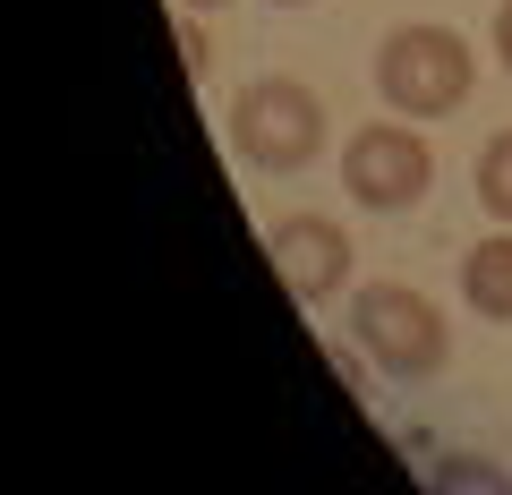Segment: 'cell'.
<instances>
[{
	"mask_svg": "<svg viewBox=\"0 0 512 495\" xmlns=\"http://www.w3.org/2000/svg\"><path fill=\"white\" fill-rule=\"evenodd\" d=\"M274 9H308V0H274Z\"/></svg>",
	"mask_w": 512,
	"mask_h": 495,
	"instance_id": "obj_11",
	"label": "cell"
},
{
	"mask_svg": "<svg viewBox=\"0 0 512 495\" xmlns=\"http://www.w3.org/2000/svg\"><path fill=\"white\" fill-rule=\"evenodd\" d=\"M478 86V52L453 35V26H393V35L376 43V94L402 120H444V111H461Z\"/></svg>",
	"mask_w": 512,
	"mask_h": 495,
	"instance_id": "obj_1",
	"label": "cell"
},
{
	"mask_svg": "<svg viewBox=\"0 0 512 495\" xmlns=\"http://www.w3.org/2000/svg\"><path fill=\"white\" fill-rule=\"evenodd\" d=\"M342 188L367 214H410V205L436 188V154H427V137L402 129V120H367L342 146Z\"/></svg>",
	"mask_w": 512,
	"mask_h": 495,
	"instance_id": "obj_4",
	"label": "cell"
},
{
	"mask_svg": "<svg viewBox=\"0 0 512 495\" xmlns=\"http://www.w3.org/2000/svg\"><path fill=\"white\" fill-rule=\"evenodd\" d=\"M495 60L512 69V0H495Z\"/></svg>",
	"mask_w": 512,
	"mask_h": 495,
	"instance_id": "obj_9",
	"label": "cell"
},
{
	"mask_svg": "<svg viewBox=\"0 0 512 495\" xmlns=\"http://www.w3.org/2000/svg\"><path fill=\"white\" fill-rule=\"evenodd\" d=\"M265 257H274V274H282V291L299 299V308H325L333 291H350V231L342 222H325V214H282L274 231H265Z\"/></svg>",
	"mask_w": 512,
	"mask_h": 495,
	"instance_id": "obj_5",
	"label": "cell"
},
{
	"mask_svg": "<svg viewBox=\"0 0 512 495\" xmlns=\"http://www.w3.org/2000/svg\"><path fill=\"white\" fill-rule=\"evenodd\" d=\"M350 342H359L393 385H419V376H436V367L453 359L444 308L427 291H410V282H367V291L350 299Z\"/></svg>",
	"mask_w": 512,
	"mask_h": 495,
	"instance_id": "obj_2",
	"label": "cell"
},
{
	"mask_svg": "<svg viewBox=\"0 0 512 495\" xmlns=\"http://www.w3.org/2000/svg\"><path fill=\"white\" fill-rule=\"evenodd\" d=\"M180 9H222V0H180Z\"/></svg>",
	"mask_w": 512,
	"mask_h": 495,
	"instance_id": "obj_10",
	"label": "cell"
},
{
	"mask_svg": "<svg viewBox=\"0 0 512 495\" xmlns=\"http://www.w3.org/2000/svg\"><path fill=\"white\" fill-rule=\"evenodd\" d=\"M461 308L512 325V222H495L478 248H461Z\"/></svg>",
	"mask_w": 512,
	"mask_h": 495,
	"instance_id": "obj_6",
	"label": "cell"
},
{
	"mask_svg": "<svg viewBox=\"0 0 512 495\" xmlns=\"http://www.w3.org/2000/svg\"><path fill=\"white\" fill-rule=\"evenodd\" d=\"M478 205L495 222H512V129H495L487 154H478Z\"/></svg>",
	"mask_w": 512,
	"mask_h": 495,
	"instance_id": "obj_7",
	"label": "cell"
},
{
	"mask_svg": "<svg viewBox=\"0 0 512 495\" xmlns=\"http://www.w3.org/2000/svg\"><path fill=\"white\" fill-rule=\"evenodd\" d=\"M231 146L256 171H308L325 146V103L299 77H248L231 94Z\"/></svg>",
	"mask_w": 512,
	"mask_h": 495,
	"instance_id": "obj_3",
	"label": "cell"
},
{
	"mask_svg": "<svg viewBox=\"0 0 512 495\" xmlns=\"http://www.w3.org/2000/svg\"><path fill=\"white\" fill-rule=\"evenodd\" d=\"M205 60H214V52H205V35H197V26H188V9H180V69H188V86H197V77H205Z\"/></svg>",
	"mask_w": 512,
	"mask_h": 495,
	"instance_id": "obj_8",
	"label": "cell"
}]
</instances>
